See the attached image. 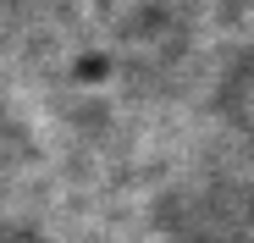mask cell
Returning <instances> with one entry per match:
<instances>
[{"instance_id": "obj_1", "label": "cell", "mask_w": 254, "mask_h": 243, "mask_svg": "<svg viewBox=\"0 0 254 243\" xmlns=\"http://www.w3.org/2000/svg\"><path fill=\"white\" fill-rule=\"evenodd\" d=\"M216 100H221V116L238 122V127L254 133V50H238L221 77H216Z\"/></svg>"}, {"instance_id": "obj_2", "label": "cell", "mask_w": 254, "mask_h": 243, "mask_svg": "<svg viewBox=\"0 0 254 243\" xmlns=\"http://www.w3.org/2000/svg\"><path fill=\"white\" fill-rule=\"evenodd\" d=\"M0 243H45L28 221H0Z\"/></svg>"}]
</instances>
